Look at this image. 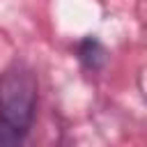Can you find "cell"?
Returning a JSON list of instances; mask_svg holds the SVG:
<instances>
[{
	"instance_id": "6da1fadb",
	"label": "cell",
	"mask_w": 147,
	"mask_h": 147,
	"mask_svg": "<svg viewBox=\"0 0 147 147\" xmlns=\"http://www.w3.org/2000/svg\"><path fill=\"white\" fill-rule=\"evenodd\" d=\"M37 110V76L14 62L0 74V147H23Z\"/></svg>"
},
{
	"instance_id": "7a4b0ae2",
	"label": "cell",
	"mask_w": 147,
	"mask_h": 147,
	"mask_svg": "<svg viewBox=\"0 0 147 147\" xmlns=\"http://www.w3.org/2000/svg\"><path fill=\"white\" fill-rule=\"evenodd\" d=\"M78 57H80V62L87 67V69H101L103 67V62H106V48L94 39V37H87V39H83L80 41V46H78Z\"/></svg>"
}]
</instances>
